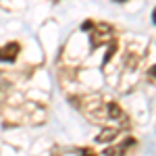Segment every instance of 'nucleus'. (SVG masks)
Returning <instances> with one entry per match:
<instances>
[{
  "instance_id": "nucleus-2",
  "label": "nucleus",
  "mask_w": 156,
  "mask_h": 156,
  "mask_svg": "<svg viewBox=\"0 0 156 156\" xmlns=\"http://www.w3.org/2000/svg\"><path fill=\"white\" fill-rule=\"evenodd\" d=\"M19 52H21L19 42H9L6 46L0 48V60H2V62H15Z\"/></svg>"
},
{
  "instance_id": "nucleus-1",
  "label": "nucleus",
  "mask_w": 156,
  "mask_h": 156,
  "mask_svg": "<svg viewBox=\"0 0 156 156\" xmlns=\"http://www.w3.org/2000/svg\"><path fill=\"white\" fill-rule=\"evenodd\" d=\"M90 31H92L90 34V46L94 50L104 46V44H110L115 40V29H112V25H108V23H94Z\"/></svg>"
},
{
  "instance_id": "nucleus-9",
  "label": "nucleus",
  "mask_w": 156,
  "mask_h": 156,
  "mask_svg": "<svg viewBox=\"0 0 156 156\" xmlns=\"http://www.w3.org/2000/svg\"><path fill=\"white\" fill-rule=\"evenodd\" d=\"M115 2H125V0H115Z\"/></svg>"
},
{
  "instance_id": "nucleus-4",
  "label": "nucleus",
  "mask_w": 156,
  "mask_h": 156,
  "mask_svg": "<svg viewBox=\"0 0 156 156\" xmlns=\"http://www.w3.org/2000/svg\"><path fill=\"white\" fill-rule=\"evenodd\" d=\"M117 135H119V129H115V127H106V129H102V131L96 135V142H100V144H108V142H112Z\"/></svg>"
},
{
  "instance_id": "nucleus-7",
  "label": "nucleus",
  "mask_w": 156,
  "mask_h": 156,
  "mask_svg": "<svg viewBox=\"0 0 156 156\" xmlns=\"http://www.w3.org/2000/svg\"><path fill=\"white\" fill-rule=\"evenodd\" d=\"M92 25H94V21H90V19L83 21V23H81V31H90V29H92Z\"/></svg>"
},
{
  "instance_id": "nucleus-3",
  "label": "nucleus",
  "mask_w": 156,
  "mask_h": 156,
  "mask_svg": "<svg viewBox=\"0 0 156 156\" xmlns=\"http://www.w3.org/2000/svg\"><path fill=\"white\" fill-rule=\"evenodd\" d=\"M133 144H135V140H133V137H127L125 142H121V144H117V146H108L106 150L102 152V156H125V150Z\"/></svg>"
},
{
  "instance_id": "nucleus-6",
  "label": "nucleus",
  "mask_w": 156,
  "mask_h": 156,
  "mask_svg": "<svg viewBox=\"0 0 156 156\" xmlns=\"http://www.w3.org/2000/svg\"><path fill=\"white\" fill-rule=\"evenodd\" d=\"M106 110H108V117H110V119H121V117H123V110H121V106L117 102H110L106 106Z\"/></svg>"
},
{
  "instance_id": "nucleus-8",
  "label": "nucleus",
  "mask_w": 156,
  "mask_h": 156,
  "mask_svg": "<svg viewBox=\"0 0 156 156\" xmlns=\"http://www.w3.org/2000/svg\"><path fill=\"white\" fill-rule=\"evenodd\" d=\"M79 154H81V156H96L92 150H87V148H81V150H79Z\"/></svg>"
},
{
  "instance_id": "nucleus-5",
  "label": "nucleus",
  "mask_w": 156,
  "mask_h": 156,
  "mask_svg": "<svg viewBox=\"0 0 156 156\" xmlns=\"http://www.w3.org/2000/svg\"><path fill=\"white\" fill-rule=\"evenodd\" d=\"M117 48H119V44H117V40H112V42L108 44V50H106V54H104V60H102V65H104V67H106L108 62L112 60V56H115Z\"/></svg>"
}]
</instances>
